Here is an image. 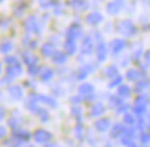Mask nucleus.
Returning <instances> with one entry per match:
<instances>
[{
    "label": "nucleus",
    "mask_w": 150,
    "mask_h": 147,
    "mask_svg": "<svg viewBox=\"0 0 150 147\" xmlns=\"http://www.w3.org/2000/svg\"><path fill=\"white\" fill-rule=\"evenodd\" d=\"M42 51H43V54L45 56H50L52 54V51H53V47H52L50 44H45V46H43V49H42Z\"/></svg>",
    "instance_id": "nucleus-3"
},
{
    "label": "nucleus",
    "mask_w": 150,
    "mask_h": 147,
    "mask_svg": "<svg viewBox=\"0 0 150 147\" xmlns=\"http://www.w3.org/2000/svg\"><path fill=\"white\" fill-rule=\"evenodd\" d=\"M99 20H100V17H99V15L89 17V21H91V22H97V21H99Z\"/></svg>",
    "instance_id": "nucleus-7"
},
{
    "label": "nucleus",
    "mask_w": 150,
    "mask_h": 147,
    "mask_svg": "<svg viewBox=\"0 0 150 147\" xmlns=\"http://www.w3.org/2000/svg\"><path fill=\"white\" fill-rule=\"evenodd\" d=\"M8 72L11 75H18L21 72V67L18 65V63H14V64H10V68H8Z\"/></svg>",
    "instance_id": "nucleus-2"
},
{
    "label": "nucleus",
    "mask_w": 150,
    "mask_h": 147,
    "mask_svg": "<svg viewBox=\"0 0 150 147\" xmlns=\"http://www.w3.org/2000/svg\"><path fill=\"white\" fill-rule=\"evenodd\" d=\"M36 139L38 140H45V139H46V133H45V132H39L36 135Z\"/></svg>",
    "instance_id": "nucleus-6"
},
{
    "label": "nucleus",
    "mask_w": 150,
    "mask_h": 147,
    "mask_svg": "<svg viewBox=\"0 0 150 147\" xmlns=\"http://www.w3.org/2000/svg\"><path fill=\"white\" fill-rule=\"evenodd\" d=\"M1 135H4V131H3V129L0 128V136H1Z\"/></svg>",
    "instance_id": "nucleus-10"
},
{
    "label": "nucleus",
    "mask_w": 150,
    "mask_h": 147,
    "mask_svg": "<svg viewBox=\"0 0 150 147\" xmlns=\"http://www.w3.org/2000/svg\"><path fill=\"white\" fill-rule=\"evenodd\" d=\"M27 29L28 31H32V32H38V31H39V28H38V22H36V20H35L33 17H31V18L27 21Z\"/></svg>",
    "instance_id": "nucleus-1"
},
{
    "label": "nucleus",
    "mask_w": 150,
    "mask_h": 147,
    "mask_svg": "<svg viewBox=\"0 0 150 147\" xmlns=\"http://www.w3.org/2000/svg\"><path fill=\"white\" fill-rule=\"evenodd\" d=\"M63 60H64V57H61V56H56V61H63Z\"/></svg>",
    "instance_id": "nucleus-9"
},
{
    "label": "nucleus",
    "mask_w": 150,
    "mask_h": 147,
    "mask_svg": "<svg viewBox=\"0 0 150 147\" xmlns=\"http://www.w3.org/2000/svg\"><path fill=\"white\" fill-rule=\"evenodd\" d=\"M24 57H25V61H27L29 65H32V64H35L36 63V60H35V57H32V56L29 54H24Z\"/></svg>",
    "instance_id": "nucleus-4"
},
{
    "label": "nucleus",
    "mask_w": 150,
    "mask_h": 147,
    "mask_svg": "<svg viewBox=\"0 0 150 147\" xmlns=\"http://www.w3.org/2000/svg\"><path fill=\"white\" fill-rule=\"evenodd\" d=\"M11 50V43H3L1 44V51H10Z\"/></svg>",
    "instance_id": "nucleus-5"
},
{
    "label": "nucleus",
    "mask_w": 150,
    "mask_h": 147,
    "mask_svg": "<svg viewBox=\"0 0 150 147\" xmlns=\"http://www.w3.org/2000/svg\"><path fill=\"white\" fill-rule=\"evenodd\" d=\"M50 76H52V71H46L45 72V74H43V79H49V78H50Z\"/></svg>",
    "instance_id": "nucleus-8"
}]
</instances>
